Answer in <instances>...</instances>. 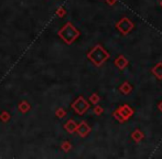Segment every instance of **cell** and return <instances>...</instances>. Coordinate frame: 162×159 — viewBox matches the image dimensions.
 Wrapping results in <instances>:
<instances>
[{"mask_svg":"<svg viewBox=\"0 0 162 159\" xmlns=\"http://www.w3.org/2000/svg\"><path fill=\"white\" fill-rule=\"evenodd\" d=\"M116 64H117L118 67H120V69H123V67H125V66L127 65V61H126V60L123 58V56H120L119 59H117V61H116Z\"/></svg>","mask_w":162,"mask_h":159,"instance_id":"cell-11","label":"cell"},{"mask_svg":"<svg viewBox=\"0 0 162 159\" xmlns=\"http://www.w3.org/2000/svg\"><path fill=\"white\" fill-rule=\"evenodd\" d=\"M64 128H65L66 132H68L70 134H73L74 132H76V128H77V124L75 123V120L73 119H70L65 123L64 125Z\"/></svg>","mask_w":162,"mask_h":159,"instance_id":"cell-6","label":"cell"},{"mask_svg":"<svg viewBox=\"0 0 162 159\" xmlns=\"http://www.w3.org/2000/svg\"><path fill=\"white\" fill-rule=\"evenodd\" d=\"M119 113H120V116H123V119H127L132 115L133 111L129 107V106H123L120 109H119Z\"/></svg>","mask_w":162,"mask_h":159,"instance_id":"cell-7","label":"cell"},{"mask_svg":"<svg viewBox=\"0 0 162 159\" xmlns=\"http://www.w3.org/2000/svg\"><path fill=\"white\" fill-rule=\"evenodd\" d=\"M61 147H62V149L64 151H66V153H67L68 150H70V149H71V144H70V141H64V143L62 144V146H61Z\"/></svg>","mask_w":162,"mask_h":159,"instance_id":"cell-13","label":"cell"},{"mask_svg":"<svg viewBox=\"0 0 162 159\" xmlns=\"http://www.w3.org/2000/svg\"><path fill=\"white\" fill-rule=\"evenodd\" d=\"M121 91H123L124 93H126V94H127V93H129L131 91L130 85H129L128 83H125V84L121 86Z\"/></svg>","mask_w":162,"mask_h":159,"instance_id":"cell-15","label":"cell"},{"mask_svg":"<svg viewBox=\"0 0 162 159\" xmlns=\"http://www.w3.org/2000/svg\"><path fill=\"white\" fill-rule=\"evenodd\" d=\"M108 1V3H110V5H111V3H115V0H107Z\"/></svg>","mask_w":162,"mask_h":159,"instance_id":"cell-19","label":"cell"},{"mask_svg":"<svg viewBox=\"0 0 162 159\" xmlns=\"http://www.w3.org/2000/svg\"><path fill=\"white\" fill-rule=\"evenodd\" d=\"M76 132H77V134H79L81 137H86L89 134V132H91V127H89L85 122H82L79 125H77Z\"/></svg>","mask_w":162,"mask_h":159,"instance_id":"cell-4","label":"cell"},{"mask_svg":"<svg viewBox=\"0 0 162 159\" xmlns=\"http://www.w3.org/2000/svg\"><path fill=\"white\" fill-rule=\"evenodd\" d=\"M133 138L136 139V141H140L142 138V134L140 132H136L135 134H133Z\"/></svg>","mask_w":162,"mask_h":159,"instance_id":"cell-17","label":"cell"},{"mask_svg":"<svg viewBox=\"0 0 162 159\" xmlns=\"http://www.w3.org/2000/svg\"><path fill=\"white\" fill-rule=\"evenodd\" d=\"M98 101H99V97H98V95H97V94H93V95L91 96V103L96 104V103H98Z\"/></svg>","mask_w":162,"mask_h":159,"instance_id":"cell-16","label":"cell"},{"mask_svg":"<svg viewBox=\"0 0 162 159\" xmlns=\"http://www.w3.org/2000/svg\"><path fill=\"white\" fill-rule=\"evenodd\" d=\"M153 73L157 75L159 79H161V77H162V64L161 63L158 64V65L154 67V69H153Z\"/></svg>","mask_w":162,"mask_h":159,"instance_id":"cell-10","label":"cell"},{"mask_svg":"<svg viewBox=\"0 0 162 159\" xmlns=\"http://www.w3.org/2000/svg\"><path fill=\"white\" fill-rule=\"evenodd\" d=\"M66 14V11L64 8H62V7H60V8L56 10V16L60 17V18H62V17H64Z\"/></svg>","mask_w":162,"mask_h":159,"instance_id":"cell-14","label":"cell"},{"mask_svg":"<svg viewBox=\"0 0 162 159\" xmlns=\"http://www.w3.org/2000/svg\"><path fill=\"white\" fill-rule=\"evenodd\" d=\"M55 115L59 117V118H63V117H65L66 116V112L64 111L63 108H58L56 109V112H55Z\"/></svg>","mask_w":162,"mask_h":159,"instance_id":"cell-12","label":"cell"},{"mask_svg":"<svg viewBox=\"0 0 162 159\" xmlns=\"http://www.w3.org/2000/svg\"><path fill=\"white\" fill-rule=\"evenodd\" d=\"M159 107H160V109H161V111H162V103H161V104H160V105H159Z\"/></svg>","mask_w":162,"mask_h":159,"instance_id":"cell-20","label":"cell"},{"mask_svg":"<svg viewBox=\"0 0 162 159\" xmlns=\"http://www.w3.org/2000/svg\"><path fill=\"white\" fill-rule=\"evenodd\" d=\"M118 29L120 30L123 33H127L132 29V23L129 21L128 19H123L119 23H118Z\"/></svg>","mask_w":162,"mask_h":159,"instance_id":"cell-5","label":"cell"},{"mask_svg":"<svg viewBox=\"0 0 162 159\" xmlns=\"http://www.w3.org/2000/svg\"><path fill=\"white\" fill-rule=\"evenodd\" d=\"M72 107H73V109L79 115H83L84 113H85V112L88 109L89 104L87 103V102L81 96V97L76 98V101L74 102L73 104H72Z\"/></svg>","mask_w":162,"mask_h":159,"instance_id":"cell-3","label":"cell"},{"mask_svg":"<svg viewBox=\"0 0 162 159\" xmlns=\"http://www.w3.org/2000/svg\"><path fill=\"white\" fill-rule=\"evenodd\" d=\"M10 118H11V116H10V114H9L8 112L3 111L2 113L0 114V120L3 122V123H8L9 120H10Z\"/></svg>","mask_w":162,"mask_h":159,"instance_id":"cell-9","label":"cell"},{"mask_svg":"<svg viewBox=\"0 0 162 159\" xmlns=\"http://www.w3.org/2000/svg\"><path fill=\"white\" fill-rule=\"evenodd\" d=\"M94 111H95V113H96V114H100V113L103 112V108L100 107V106H97V107H95Z\"/></svg>","mask_w":162,"mask_h":159,"instance_id":"cell-18","label":"cell"},{"mask_svg":"<svg viewBox=\"0 0 162 159\" xmlns=\"http://www.w3.org/2000/svg\"><path fill=\"white\" fill-rule=\"evenodd\" d=\"M88 59L91 60L95 65H100L104 61H106L108 59V53L100 47V45H96L91 52L88 53Z\"/></svg>","mask_w":162,"mask_h":159,"instance_id":"cell-2","label":"cell"},{"mask_svg":"<svg viewBox=\"0 0 162 159\" xmlns=\"http://www.w3.org/2000/svg\"><path fill=\"white\" fill-rule=\"evenodd\" d=\"M18 109L21 112V113H23V114H26V113H28V112L31 109V105H30L29 103L26 101H22L20 104L18 105Z\"/></svg>","mask_w":162,"mask_h":159,"instance_id":"cell-8","label":"cell"},{"mask_svg":"<svg viewBox=\"0 0 162 159\" xmlns=\"http://www.w3.org/2000/svg\"><path fill=\"white\" fill-rule=\"evenodd\" d=\"M58 35L66 44H72V43L79 38V32L71 22H67V23L58 32Z\"/></svg>","mask_w":162,"mask_h":159,"instance_id":"cell-1","label":"cell"}]
</instances>
